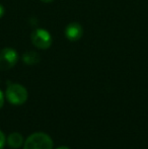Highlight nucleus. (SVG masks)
<instances>
[{"mask_svg": "<svg viewBox=\"0 0 148 149\" xmlns=\"http://www.w3.org/2000/svg\"><path fill=\"white\" fill-rule=\"evenodd\" d=\"M24 149H53V140L48 134L37 132L28 137Z\"/></svg>", "mask_w": 148, "mask_h": 149, "instance_id": "nucleus-1", "label": "nucleus"}, {"mask_svg": "<svg viewBox=\"0 0 148 149\" xmlns=\"http://www.w3.org/2000/svg\"><path fill=\"white\" fill-rule=\"evenodd\" d=\"M6 98L11 104L20 106L24 104L28 100V90L24 86L18 83H10L6 88Z\"/></svg>", "mask_w": 148, "mask_h": 149, "instance_id": "nucleus-2", "label": "nucleus"}, {"mask_svg": "<svg viewBox=\"0 0 148 149\" xmlns=\"http://www.w3.org/2000/svg\"><path fill=\"white\" fill-rule=\"evenodd\" d=\"M32 44L40 50H47L52 45V36L45 29H36L31 35Z\"/></svg>", "mask_w": 148, "mask_h": 149, "instance_id": "nucleus-3", "label": "nucleus"}, {"mask_svg": "<svg viewBox=\"0 0 148 149\" xmlns=\"http://www.w3.org/2000/svg\"><path fill=\"white\" fill-rule=\"evenodd\" d=\"M18 61V54L12 48H3L0 50V70L6 71L15 66Z\"/></svg>", "mask_w": 148, "mask_h": 149, "instance_id": "nucleus-4", "label": "nucleus"}, {"mask_svg": "<svg viewBox=\"0 0 148 149\" xmlns=\"http://www.w3.org/2000/svg\"><path fill=\"white\" fill-rule=\"evenodd\" d=\"M65 37L68 41L76 42L83 36V28L78 22H71L65 28Z\"/></svg>", "mask_w": 148, "mask_h": 149, "instance_id": "nucleus-5", "label": "nucleus"}, {"mask_svg": "<svg viewBox=\"0 0 148 149\" xmlns=\"http://www.w3.org/2000/svg\"><path fill=\"white\" fill-rule=\"evenodd\" d=\"M7 144L11 148H19L24 144V137H22V134L17 133V132L11 133L7 138Z\"/></svg>", "mask_w": 148, "mask_h": 149, "instance_id": "nucleus-6", "label": "nucleus"}, {"mask_svg": "<svg viewBox=\"0 0 148 149\" xmlns=\"http://www.w3.org/2000/svg\"><path fill=\"white\" fill-rule=\"evenodd\" d=\"M40 60H41V57L35 51H28L22 55V61H24V63L26 65H30V66L38 64L40 62Z\"/></svg>", "mask_w": 148, "mask_h": 149, "instance_id": "nucleus-7", "label": "nucleus"}, {"mask_svg": "<svg viewBox=\"0 0 148 149\" xmlns=\"http://www.w3.org/2000/svg\"><path fill=\"white\" fill-rule=\"evenodd\" d=\"M5 145V135L2 131H0V149H3Z\"/></svg>", "mask_w": 148, "mask_h": 149, "instance_id": "nucleus-8", "label": "nucleus"}, {"mask_svg": "<svg viewBox=\"0 0 148 149\" xmlns=\"http://www.w3.org/2000/svg\"><path fill=\"white\" fill-rule=\"evenodd\" d=\"M3 104H4V94L1 91V89H0V109L3 107Z\"/></svg>", "mask_w": 148, "mask_h": 149, "instance_id": "nucleus-9", "label": "nucleus"}, {"mask_svg": "<svg viewBox=\"0 0 148 149\" xmlns=\"http://www.w3.org/2000/svg\"><path fill=\"white\" fill-rule=\"evenodd\" d=\"M4 12H5V9H4L3 5H1V4H0V18H2V17H3V15H4Z\"/></svg>", "mask_w": 148, "mask_h": 149, "instance_id": "nucleus-10", "label": "nucleus"}, {"mask_svg": "<svg viewBox=\"0 0 148 149\" xmlns=\"http://www.w3.org/2000/svg\"><path fill=\"white\" fill-rule=\"evenodd\" d=\"M40 1L44 2V3H50V2H53L54 0H40Z\"/></svg>", "mask_w": 148, "mask_h": 149, "instance_id": "nucleus-11", "label": "nucleus"}, {"mask_svg": "<svg viewBox=\"0 0 148 149\" xmlns=\"http://www.w3.org/2000/svg\"><path fill=\"white\" fill-rule=\"evenodd\" d=\"M57 149H70L69 147H67V146H61V147L57 148Z\"/></svg>", "mask_w": 148, "mask_h": 149, "instance_id": "nucleus-12", "label": "nucleus"}]
</instances>
